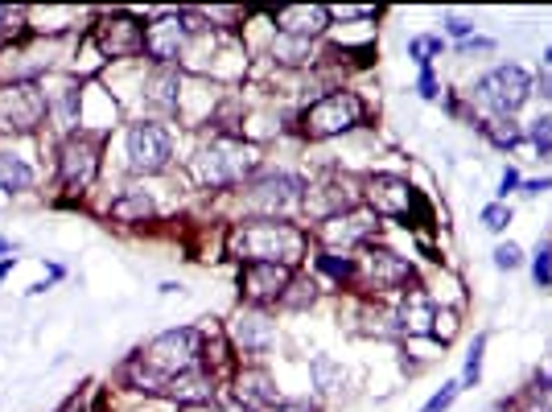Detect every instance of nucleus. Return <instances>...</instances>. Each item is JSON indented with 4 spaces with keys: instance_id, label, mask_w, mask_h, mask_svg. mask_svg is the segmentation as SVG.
<instances>
[{
    "instance_id": "f257e3e1",
    "label": "nucleus",
    "mask_w": 552,
    "mask_h": 412,
    "mask_svg": "<svg viewBox=\"0 0 552 412\" xmlns=\"http://www.w3.org/2000/svg\"><path fill=\"white\" fill-rule=\"evenodd\" d=\"M202 367V334L198 330H165L157 334L149 347H141L124 375L132 380V388H141V392H165L169 380H178V375Z\"/></svg>"
},
{
    "instance_id": "f03ea898",
    "label": "nucleus",
    "mask_w": 552,
    "mask_h": 412,
    "mask_svg": "<svg viewBox=\"0 0 552 412\" xmlns=\"http://www.w3.org/2000/svg\"><path fill=\"white\" fill-rule=\"evenodd\" d=\"M231 256L244 264H297L305 256V231L285 219H252L227 235Z\"/></svg>"
},
{
    "instance_id": "7ed1b4c3",
    "label": "nucleus",
    "mask_w": 552,
    "mask_h": 412,
    "mask_svg": "<svg viewBox=\"0 0 552 412\" xmlns=\"http://www.w3.org/2000/svg\"><path fill=\"white\" fill-rule=\"evenodd\" d=\"M260 165V153L244 141H235V136H219L211 141L198 157H194V174L206 190H223V186H235L256 174Z\"/></svg>"
},
{
    "instance_id": "20e7f679",
    "label": "nucleus",
    "mask_w": 552,
    "mask_h": 412,
    "mask_svg": "<svg viewBox=\"0 0 552 412\" xmlns=\"http://www.w3.org/2000/svg\"><path fill=\"white\" fill-rule=\"evenodd\" d=\"M363 120V99L355 91H330L318 103H309L301 116V132L309 141H330V136L351 132Z\"/></svg>"
},
{
    "instance_id": "39448f33",
    "label": "nucleus",
    "mask_w": 552,
    "mask_h": 412,
    "mask_svg": "<svg viewBox=\"0 0 552 412\" xmlns=\"http://www.w3.org/2000/svg\"><path fill=\"white\" fill-rule=\"evenodd\" d=\"M528 95H532V79H528V71L524 66H495L491 75H482L478 79V87H474V99L487 108L495 120H507V116H515L528 103Z\"/></svg>"
},
{
    "instance_id": "423d86ee",
    "label": "nucleus",
    "mask_w": 552,
    "mask_h": 412,
    "mask_svg": "<svg viewBox=\"0 0 552 412\" xmlns=\"http://www.w3.org/2000/svg\"><path fill=\"white\" fill-rule=\"evenodd\" d=\"M355 281L363 289H371V293H392V289H404L412 281V264L400 260L388 248H367L355 260Z\"/></svg>"
},
{
    "instance_id": "0eeeda50",
    "label": "nucleus",
    "mask_w": 552,
    "mask_h": 412,
    "mask_svg": "<svg viewBox=\"0 0 552 412\" xmlns=\"http://www.w3.org/2000/svg\"><path fill=\"white\" fill-rule=\"evenodd\" d=\"M174 157V141H169V132L161 124H132L128 128V165L136 174H161Z\"/></svg>"
},
{
    "instance_id": "6e6552de",
    "label": "nucleus",
    "mask_w": 552,
    "mask_h": 412,
    "mask_svg": "<svg viewBox=\"0 0 552 412\" xmlns=\"http://www.w3.org/2000/svg\"><path fill=\"white\" fill-rule=\"evenodd\" d=\"M95 169H99V136L71 132L62 141V157H58L62 186L66 190H87L95 182Z\"/></svg>"
},
{
    "instance_id": "1a4fd4ad",
    "label": "nucleus",
    "mask_w": 552,
    "mask_h": 412,
    "mask_svg": "<svg viewBox=\"0 0 552 412\" xmlns=\"http://www.w3.org/2000/svg\"><path fill=\"white\" fill-rule=\"evenodd\" d=\"M46 99L42 91L33 87V83H13L0 91V128H9V132H29V128H38L42 116H46Z\"/></svg>"
},
{
    "instance_id": "9d476101",
    "label": "nucleus",
    "mask_w": 552,
    "mask_h": 412,
    "mask_svg": "<svg viewBox=\"0 0 552 412\" xmlns=\"http://www.w3.org/2000/svg\"><path fill=\"white\" fill-rule=\"evenodd\" d=\"M289 285H293L289 264H244V272H239V293H244L252 305L281 301Z\"/></svg>"
},
{
    "instance_id": "9b49d317",
    "label": "nucleus",
    "mask_w": 552,
    "mask_h": 412,
    "mask_svg": "<svg viewBox=\"0 0 552 412\" xmlns=\"http://www.w3.org/2000/svg\"><path fill=\"white\" fill-rule=\"evenodd\" d=\"M95 46L108 58H136L145 50V29L124 13H112L95 25Z\"/></svg>"
},
{
    "instance_id": "f8f14e48",
    "label": "nucleus",
    "mask_w": 552,
    "mask_h": 412,
    "mask_svg": "<svg viewBox=\"0 0 552 412\" xmlns=\"http://www.w3.org/2000/svg\"><path fill=\"white\" fill-rule=\"evenodd\" d=\"M301 190H305V182L297 174H268L256 186H248V206L272 219L276 211H289V206L301 198Z\"/></svg>"
},
{
    "instance_id": "ddd939ff",
    "label": "nucleus",
    "mask_w": 552,
    "mask_h": 412,
    "mask_svg": "<svg viewBox=\"0 0 552 412\" xmlns=\"http://www.w3.org/2000/svg\"><path fill=\"white\" fill-rule=\"evenodd\" d=\"M186 38H190L186 17H182V13H169V17H157V21L145 29V50H149V58H157L161 66H169V62L182 54Z\"/></svg>"
},
{
    "instance_id": "4468645a",
    "label": "nucleus",
    "mask_w": 552,
    "mask_h": 412,
    "mask_svg": "<svg viewBox=\"0 0 552 412\" xmlns=\"http://www.w3.org/2000/svg\"><path fill=\"white\" fill-rule=\"evenodd\" d=\"M367 198H371V211L379 219H404L408 206L417 202V194H412V186L404 178H392V174H375L367 178Z\"/></svg>"
},
{
    "instance_id": "2eb2a0df",
    "label": "nucleus",
    "mask_w": 552,
    "mask_h": 412,
    "mask_svg": "<svg viewBox=\"0 0 552 412\" xmlns=\"http://www.w3.org/2000/svg\"><path fill=\"white\" fill-rule=\"evenodd\" d=\"M375 227H379V215L371 211V206H355V211H342V215L326 219L322 239H326V244H342V248H351V244H367Z\"/></svg>"
},
{
    "instance_id": "dca6fc26",
    "label": "nucleus",
    "mask_w": 552,
    "mask_h": 412,
    "mask_svg": "<svg viewBox=\"0 0 552 412\" xmlns=\"http://www.w3.org/2000/svg\"><path fill=\"white\" fill-rule=\"evenodd\" d=\"M272 21L281 25L285 38L309 42V38H318V33L330 29V9H322V5H289V9H276Z\"/></svg>"
},
{
    "instance_id": "f3484780",
    "label": "nucleus",
    "mask_w": 552,
    "mask_h": 412,
    "mask_svg": "<svg viewBox=\"0 0 552 412\" xmlns=\"http://www.w3.org/2000/svg\"><path fill=\"white\" fill-rule=\"evenodd\" d=\"M272 338H276V326L260 314L256 305H252V309H239V314H235V322H231V342H235L239 351L260 355V351L272 347Z\"/></svg>"
},
{
    "instance_id": "a211bd4d",
    "label": "nucleus",
    "mask_w": 552,
    "mask_h": 412,
    "mask_svg": "<svg viewBox=\"0 0 552 412\" xmlns=\"http://www.w3.org/2000/svg\"><path fill=\"white\" fill-rule=\"evenodd\" d=\"M235 396H239V404L244 408H272L276 400H285L281 392H276V384H272V375L264 371V367H244L235 375Z\"/></svg>"
},
{
    "instance_id": "6ab92c4d",
    "label": "nucleus",
    "mask_w": 552,
    "mask_h": 412,
    "mask_svg": "<svg viewBox=\"0 0 552 412\" xmlns=\"http://www.w3.org/2000/svg\"><path fill=\"white\" fill-rule=\"evenodd\" d=\"M165 392L174 396V400H182V404H215L211 375H206L202 367H194V371L178 375V380H169V384H165Z\"/></svg>"
},
{
    "instance_id": "aec40b11",
    "label": "nucleus",
    "mask_w": 552,
    "mask_h": 412,
    "mask_svg": "<svg viewBox=\"0 0 552 412\" xmlns=\"http://www.w3.org/2000/svg\"><path fill=\"white\" fill-rule=\"evenodd\" d=\"M149 99L157 103V108H178V99H182V75L174 71V66H161V71L149 75Z\"/></svg>"
},
{
    "instance_id": "412c9836",
    "label": "nucleus",
    "mask_w": 552,
    "mask_h": 412,
    "mask_svg": "<svg viewBox=\"0 0 552 412\" xmlns=\"http://www.w3.org/2000/svg\"><path fill=\"white\" fill-rule=\"evenodd\" d=\"M309 375H314V388L322 396H338L342 388H347V371H342L330 355H318L314 363H309Z\"/></svg>"
},
{
    "instance_id": "4be33fe9",
    "label": "nucleus",
    "mask_w": 552,
    "mask_h": 412,
    "mask_svg": "<svg viewBox=\"0 0 552 412\" xmlns=\"http://www.w3.org/2000/svg\"><path fill=\"white\" fill-rule=\"evenodd\" d=\"M149 215H153V198L145 190H128L112 202V219H120V223H141Z\"/></svg>"
},
{
    "instance_id": "5701e85b",
    "label": "nucleus",
    "mask_w": 552,
    "mask_h": 412,
    "mask_svg": "<svg viewBox=\"0 0 552 412\" xmlns=\"http://www.w3.org/2000/svg\"><path fill=\"white\" fill-rule=\"evenodd\" d=\"M29 186H33V169L13 153H0V190H29Z\"/></svg>"
},
{
    "instance_id": "b1692460",
    "label": "nucleus",
    "mask_w": 552,
    "mask_h": 412,
    "mask_svg": "<svg viewBox=\"0 0 552 412\" xmlns=\"http://www.w3.org/2000/svg\"><path fill=\"white\" fill-rule=\"evenodd\" d=\"M404 330L408 334H425V330H433L429 322H433V309H429V301L421 297V293H412L408 301H404Z\"/></svg>"
},
{
    "instance_id": "393cba45",
    "label": "nucleus",
    "mask_w": 552,
    "mask_h": 412,
    "mask_svg": "<svg viewBox=\"0 0 552 412\" xmlns=\"http://www.w3.org/2000/svg\"><path fill=\"white\" fill-rule=\"evenodd\" d=\"M441 50H445V46H441V38H433V33H421V38L408 42V54L421 62V71H429V62H433Z\"/></svg>"
},
{
    "instance_id": "a878e982",
    "label": "nucleus",
    "mask_w": 552,
    "mask_h": 412,
    "mask_svg": "<svg viewBox=\"0 0 552 412\" xmlns=\"http://www.w3.org/2000/svg\"><path fill=\"white\" fill-rule=\"evenodd\" d=\"M482 351H487V334H478V338H474V347H470V355H466L462 388H474V384H478V375H482Z\"/></svg>"
},
{
    "instance_id": "bb28decb",
    "label": "nucleus",
    "mask_w": 552,
    "mask_h": 412,
    "mask_svg": "<svg viewBox=\"0 0 552 412\" xmlns=\"http://www.w3.org/2000/svg\"><path fill=\"white\" fill-rule=\"evenodd\" d=\"M54 112H58V120H62L66 128H75V124H79V87H62Z\"/></svg>"
},
{
    "instance_id": "cd10ccee",
    "label": "nucleus",
    "mask_w": 552,
    "mask_h": 412,
    "mask_svg": "<svg viewBox=\"0 0 552 412\" xmlns=\"http://www.w3.org/2000/svg\"><path fill=\"white\" fill-rule=\"evenodd\" d=\"M272 54L281 58V62H305V54H309V42H301V38H285V33H281V38L272 42Z\"/></svg>"
},
{
    "instance_id": "c85d7f7f",
    "label": "nucleus",
    "mask_w": 552,
    "mask_h": 412,
    "mask_svg": "<svg viewBox=\"0 0 552 412\" xmlns=\"http://www.w3.org/2000/svg\"><path fill=\"white\" fill-rule=\"evenodd\" d=\"M318 268L322 272H330V277L342 285V281H355V260H347V256H318Z\"/></svg>"
},
{
    "instance_id": "c756f323",
    "label": "nucleus",
    "mask_w": 552,
    "mask_h": 412,
    "mask_svg": "<svg viewBox=\"0 0 552 412\" xmlns=\"http://www.w3.org/2000/svg\"><path fill=\"white\" fill-rule=\"evenodd\" d=\"M532 277H536V285H548V281H552V244H540V248H536Z\"/></svg>"
},
{
    "instance_id": "7c9ffc66",
    "label": "nucleus",
    "mask_w": 552,
    "mask_h": 412,
    "mask_svg": "<svg viewBox=\"0 0 552 412\" xmlns=\"http://www.w3.org/2000/svg\"><path fill=\"white\" fill-rule=\"evenodd\" d=\"M487 136H491L495 145H515V141H520V128H515L511 120H491L487 124Z\"/></svg>"
},
{
    "instance_id": "2f4dec72",
    "label": "nucleus",
    "mask_w": 552,
    "mask_h": 412,
    "mask_svg": "<svg viewBox=\"0 0 552 412\" xmlns=\"http://www.w3.org/2000/svg\"><path fill=\"white\" fill-rule=\"evenodd\" d=\"M511 223V206H503V202H491L487 211H482V227L487 231H503Z\"/></svg>"
},
{
    "instance_id": "473e14b6",
    "label": "nucleus",
    "mask_w": 552,
    "mask_h": 412,
    "mask_svg": "<svg viewBox=\"0 0 552 412\" xmlns=\"http://www.w3.org/2000/svg\"><path fill=\"white\" fill-rule=\"evenodd\" d=\"M520 264H524V252H520V244H499V248H495V268L511 272V268H520Z\"/></svg>"
},
{
    "instance_id": "72a5a7b5",
    "label": "nucleus",
    "mask_w": 552,
    "mask_h": 412,
    "mask_svg": "<svg viewBox=\"0 0 552 412\" xmlns=\"http://www.w3.org/2000/svg\"><path fill=\"white\" fill-rule=\"evenodd\" d=\"M458 392H462V384H445V388H441V392H437L421 412H445V408H450V404L458 400Z\"/></svg>"
},
{
    "instance_id": "f704fd0d",
    "label": "nucleus",
    "mask_w": 552,
    "mask_h": 412,
    "mask_svg": "<svg viewBox=\"0 0 552 412\" xmlns=\"http://www.w3.org/2000/svg\"><path fill=\"white\" fill-rule=\"evenodd\" d=\"M532 145H536V149H540L544 157L552 153V116H548V120H536V124H532Z\"/></svg>"
},
{
    "instance_id": "c9c22d12",
    "label": "nucleus",
    "mask_w": 552,
    "mask_h": 412,
    "mask_svg": "<svg viewBox=\"0 0 552 412\" xmlns=\"http://www.w3.org/2000/svg\"><path fill=\"white\" fill-rule=\"evenodd\" d=\"M433 322H437L433 334H437L441 342H450V338H454V330H458V318H454V314H433Z\"/></svg>"
},
{
    "instance_id": "e433bc0d",
    "label": "nucleus",
    "mask_w": 552,
    "mask_h": 412,
    "mask_svg": "<svg viewBox=\"0 0 552 412\" xmlns=\"http://www.w3.org/2000/svg\"><path fill=\"white\" fill-rule=\"evenodd\" d=\"M264 412H314V404H305V400H276L272 408Z\"/></svg>"
},
{
    "instance_id": "4c0bfd02",
    "label": "nucleus",
    "mask_w": 552,
    "mask_h": 412,
    "mask_svg": "<svg viewBox=\"0 0 552 412\" xmlns=\"http://www.w3.org/2000/svg\"><path fill=\"white\" fill-rule=\"evenodd\" d=\"M445 29H450L454 38H470V33H474V25H470V21H462V17H445Z\"/></svg>"
},
{
    "instance_id": "58836bf2",
    "label": "nucleus",
    "mask_w": 552,
    "mask_h": 412,
    "mask_svg": "<svg viewBox=\"0 0 552 412\" xmlns=\"http://www.w3.org/2000/svg\"><path fill=\"white\" fill-rule=\"evenodd\" d=\"M421 95H425V99H437V79H433V71H421Z\"/></svg>"
},
{
    "instance_id": "ea45409f",
    "label": "nucleus",
    "mask_w": 552,
    "mask_h": 412,
    "mask_svg": "<svg viewBox=\"0 0 552 412\" xmlns=\"http://www.w3.org/2000/svg\"><path fill=\"white\" fill-rule=\"evenodd\" d=\"M470 50H495V42L491 38H466L462 42V54H470Z\"/></svg>"
},
{
    "instance_id": "a19ab883",
    "label": "nucleus",
    "mask_w": 552,
    "mask_h": 412,
    "mask_svg": "<svg viewBox=\"0 0 552 412\" xmlns=\"http://www.w3.org/2000/svg\"><path fill=\"white\" fill-rule=\"evenodd\" d=\"M515 186H520V174H515V169H507V174H503V182H499V194L507 198V194H511Z\"/></svg>"
},
{
    "instance_id": "79ce46f5",
    "label": "nucleus",
    "mask_w": 552,
    "mask_h": 412,
    "mask_svg": "<svg viewBox=\"0 0 552 412\" xmlns=\"http://www.w3.org/2000/svg\"><path fill=\"white\" fill-rule=\"evenodd\" d=\"M536 87H540V95H544V99H552V71H544V75L536 79Z\"/></svg>"
},
{
    "instance_id": "37998d69",
    "label": "nucleus",
    "mask_w": 552,
    "mask_h": 412,
    "mask_svg": "<svg viewBox=\"0 0 552 412\" xmlns=\"http://www.w3.org/2000/svg\"><path fill=\"white\" fill-rule=\"evenodd\" d=\"M524 190H528V194H540V190H552V178H540V182H528Z\"/></svg>"
},
{
    "instance_id": "c03bdc74",
    "label": "nucleus",
    "mask_w": 552,
    "mask_h": 412,
    "mask_svg": "<svg viewBox=\"0 0 552 412\" xmlns=\"http://www.w3.org/2000/svg\"><path fill=\"white\" fill-rule=\"evenodd\" d=\"M182 412H223V408H215V404H186Z\"/></svg>"
},
{
    "instance_id": "a18cd8bd",
    "label": "nucleus",
    "mask_w": 552,
    "mask_h": 412,
    "mask_svg": "<svg viewBox=\"0 0 552 412\" xmlns=\"http://www.w3.org/2000/svg\"><path fill=\"white\" fill-rule=\"evenodd\" d=\"M13 268H17V260H13V256H9V260H0V281H5V277H9V272H13Z\"/></svg>"
},
{
    "instance_id": "49530a36",
    "label": "nucleus",
    "mask_w": 552,
    "mask_h": 412,
    "mask_svg": "<svg viewBox=\"0 0 552 412\" xmlns=\"http://www.w3.org/2000/svg\"><path fill=\"white\" fill-rule=\"evenodd\" d=\"M62 412H83V404H79V396H75V400H66V408H62Z\"/></svg>"
},
{
    "instance_id": "de8ad7c7",
    "label": "nucleus",
    "mask_w": 552,
    "mask_h": 412,
    "mask_svg": "<svg viewBox=\"0 0 552 412\" xmlns=\"http://www.w3.org/2000/svg\"><path fill=\"white\" fill-rule=\"evenodd\" d=\"M544 62H548V66H552V46H548V50H544Z\"/></svg>"
},
{
    "instance_id": "09e8293b",
    "label": "nucleus",
    "mask_w": 552,
    "mask_h": 412,
    "mask_svg": "<svg viewBox=\"0 0 552 412\" xmlns=\"http://www.w3.org/2000/svg\"><path fill=\"white\" fill-rule=\"evenodd\" d=\"M9 252V244H5V239H0V256H5Z\"/></svg>"
},
{
    "instance_id": "8fccbe9b",
    "label": "nucleus",
    "mask_w": 552,
    "mask_h": 412,
    "mask_svg": "<svg viewBox=\"0 0 552 412\" xmlns=\"http://www.w3.org/2000/svg\"><path fill=\"white\" fill-rule=\"evenodd\" d=\"M0 21H9V9H0Z\"/></svg>"
}]
</instances>
